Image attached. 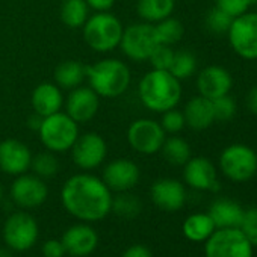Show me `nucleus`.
I'll return each mask as SVG.
<instances>
[{
	"mask_svg": "<svg viewBox=\"0 0 257 257\" xmlns=\"http://www.w3.org/2000/svg\"><path fill=\"white\" fill-rule=\"evenodd\" d=\"M65 210L85 222H97L112 210V194L106 183L91 174H76L70 177L61 191Z\"/></svg>",
	"mask_w": 257,
	"mask_h": 257,
	"instance_id": "nucleus-1",
	"label": "nucleus"
},
{
	"mask_svg": "<svg viewBox=\"0 0 257 257\" xmlns=\"http://www.w3.org/2000/svg\"><path fill=\"white\" fill-rule=\"evenodd\" d=\"M182 97L180 80L167 70H153L140 82V98L153 112L174 109Z\"/></svg>",
	"mask_w": 257,
	"mask_h": 257,
	"instance_id": "nucleus-2",
	"label": "nucleus"
},
{
	"mask_svg": "<svg viewBox=\"0 0 257 257\" xmlns=\"http://www.w3.org/2000/svg\"><path fill=\"white\" fill-rule=\"evenodd\" d=\"M91 88L101 97H118L131 85V70L118 59H104L85 67Z\"/></svg>",
	"mask_w": 257,
	"mask_h": 257,
	"instance_id": "nucleus-3",
	"label": "nucleus"
},
{
	"mask_svg": "<svg viewBox=\"0 0 257 257\" xmlns=\"http://www.w3.org/2000/svg\"><path fill=\"white\" fill-rule=\"evenodd\" d=\"M40 137L47 150L67 152L73 147L79 137V127L68 113L56 112L43 118Z\"/></svg>",
	"mask_w": 257,
	"mask_h": 257,
	"instance_id": "nucleus-4",
	"label": "nucleus"
},
{
	"mask_svg": "<svg viewBox=\"0 0 257 257\" xmlns=\"http://www.w3.org/2000/svg\"><path fill=\"white\" fill-rule=\"evenodd\" d=\"M83 37L91 49L97 52H109L119 46L122 26L119 20L107 11L98 13L83 25Z\"/></svg>",
	"mask_w": 257,
	"mask_h": 257,
	"instance_id": "nucleus-5",
	"label": "nucleus"
},
{
	"mask_svg": "<svg viewBox=\"0 0 257 257\" xmlns=\"http://www.w3.org/2000/svg\"><path fill=\"white\" fill-rule=\"evenodd\" d=\"M222 174L237 183L246 182L257 173V155L245 144H233L222 150L219 156Z\"/></svg>",
	"mask_w": 257,
	"mask_h": 257,
	"instance_id": "nucleus-6",
	"label": "nucleus"
},
{
	"mask_svg": "<svg viewBox=\"0 0 257 257\" xmlns=\"http://www.w3.org/2000/svg\"><path fill=\"white\" fill-rule=\"evenodd\" d=\"M206 257H252V245L243 233L233 228H216L206 240Z\"/></svg>",
	"mask_w": 257,
	"mask_h": 257,
	"instance_id": "nucleus-7",
	"label": "nucleus"
},
{
	"mask_svg": "<svg viewBox=\"0 0 257 257\" xmlns=\"http://www.w3.org/2000/svg\"><path fill=\"white\" fill-rule=\"evenodd\" d=\"M40 234L37 219L26 212H16L8 216L4 224V239L10 249L23 252L31 249Z\"/></svg>",
	"mask_w": 257,
	"mask_h": 257,
	"instance_id": "nucleus-8",
	"label": "nucleus"
},
{
	"mask_svg": "<svg viewBox=\"0 0 257 257\" xmlns=\"http://www.w3.org/2000/svg\"><path fill=\"white\" fill-rule=\"evenodd\" d=\"M119 46L127 58L134 61H147L159 46L156 28L150 23L132 25L122 31Z\"/></svg>",
	"mask_w": 257,
	"mask_h": 257,
	"instance_id": "nucleus-9",
	"label": "nucleus"
},
{
	"mask_svg": "<svg viewBox=\"0 0 257 257\" xmlns=\"http://www.w3.org/2000/svg\"><path fill=\"white\" fill-rule=\"evenodd\" d=\"M231 49L242 59H257V14L245 13L234 17L227 32Z\"/></svg>",
	"mask_w": 257,
	"mask_h": 257,
	"instance_id": "nucleus-10",
	"label": "nucleus"
},
{
	"mask_svg": "<svg viewBox=\"0 0 257 257\" xmlns=\"http://www.w3.org/2000/svg\"><path fill=\"white\" fill-rule=\"evenodd\" d=\"M127 141L138 153L155 155L162 149V144L165 141V131L162 128L161 122L155 119H137L128 127Z\"/></svg>",
	"mask_w": 257,
	"mask_h": 257,
	"instance_id": "nucleus-11",
	"label": "nucleus"
},
{
	"mask_svg": "<svg viewBox=\"0 0 257 257\" xmlns=\"http://www.w3.org/2000/svg\"><path fill=\"white\" fill-rule=\"evenodd\" d=\"M49 195V188L38 176L20 174L11 185L13 201L23 209H35L44 204Z\"/></svg>",
	"mask_w": 257,
	"mask_h": 257,
	"instance_id": "nucleus-12",
	"label": "nucleus"
},
{
	"mask_svg": "<svg viewBox=\"0 0 257 257\" xmlns=\"http://www.w3.org/2000/svg\"><path fill=\"white\" fill-rule=\"evenodd\" d=\"M106 155L107 147L104 140L94 132L77 137L71 147V158L74 164L82 170L97 168L106 159Z\"/></svg>",
	"mask_w": 257,
	"mask_h": 257,
	"instance_id": "nucleus-13",
	"label": "nucleus"
},
{
	"mask_svg": "<svg viewBox=\"0 0 257 257\" xmlns=\"http://www.w3.org/2000/svg\"><path fill=\"white\" fill-rule=\"evenodd\" d=\"M110 191L127 192L138 185L140 168L135 162L127 159H116L106 165L101 179Z\"/></svg>",
	"mask_w": 257,
	"mask_h": 257,
	"instance_id": "nucleus-14",
	"label": "nucleus"
},
{
	"mask_svg": "<svg viewBox=\"0 0 257 257\" xmlns=\"http://www.w3.org/2000/svg\"><path fill=\"white\" fill-rule=\"evenodd\" d=\"M61 240L67 254L73 257H86L97 249L98 233L86 222L74 224L65 230Z\"/></svg>",
	"mask_w": 257,
	"mask_h": 257,
	"instance_id": "nucleus-15",
	"label": "nucleus"
},
{
	"mask_svg": "<svg viewBox=\"0 0 257 257\" xmlns=\"http://www.w3.org/2000/svg\"><path fill=\"white\" fill-rule=\"evenodd\" d=\"M32 155L26 144L17 140L0 143V170L11 176L25 174L31 168Z\"/></svg>",
	"mask_w": 257,
	"mask_h": 257,
	"instance_id": "nucleus-16",
	"label": "nucleus"
},
{
	"mask_svg": "<svg viewBox=\"0 0 257 257\" xmlns=\"http://www.w3.org/2000/svg\"><path fill=\"white\" fill-rule=\"evenodd\" d=\"M185 182L198 191H218L219 182L216 168L207 158H191L185 164Z\"/></svg>",
	"mask_w": 257,
	"mask_h": 257,
	"instance_id": "nucleus-17",
	"label": "nucleus"
},
{
	"mask_svg": "<svg viewBox=\"0 0 257 257\" xmlns=\"http://www.w3.org/2000/svg\"><path fill=\"white\" fill-rule=\"evenodd\" d=\"M233 79L230 73L218 65H210L206 67L204 70L200 71L197 77V86L200 91V95L215 100L222 95H227L231 89Z\"/></svg>",
	"mask_w": 257,
	"mask_h": 257,
	"instance_id": "nucleus-18",
	"label": "nucleus"
},
{
	"mask_svg": "<svg viewBox=\"0 0 257 257\" xmlns=\"http://www.w3.org/2000/svg\"><path fill=\"white\" fill-rule=\"evenodd\" d=\"M98 94L92 88L77 86L67 98V113L76 122H86L92 119L98 110Z\"/></svg>",
	"mask_w": 257,
	"mask_h": 257,
	"instance_id": "nucleus-19",
	"label": "nucleus"
},
{
	"mask_svg": "<svg viewBox=\"0 0 257 257\" xmlns=\"http://www.w3.org/2000/svg\"><path fill=\"white\" fill-rule=\"evenodd\" d=\"M152 200L155 206L165 212L180 210L186 201L185 186L174 179H161L152 186Z\"/></svg>",
	"mask_w": 257,
	"mask_h": 257,
	"instance_id": "nucleus-20",
	"label": "nucleus"
},
{
	"mask_svg": "<svg viewBox=\"0 0 257 257\" xmlns=\"http://www.w3.org/2000/svg\"><path fill=\"white\" fill-rule=\"evenodd\" d=\"M183 116H185V122L191 128H194V131H204V128L210 127L215 121L212 100L203 95L191 98L185 106Z\"/></svg>",
	"mask_w": 257,
	"mask_h": 257,
	"instance_id": "nucleus-21",
	"label": "nucleus"
},
{
	"mask_svg": "<svg viewBox=\"0 0 257 257\" xmlns=\"http://www.w3.org/2000/svg\"><path fill=\"white\" fill-rule=\"evenodd\" d=\"M207 213L216 228H239L243 216V209L233 200L218 198L210 204Z\"/></svg>",
	"mask_w": 257,
	"mask_h": 257,
	"instance_id": "nucleus-22",
	"label": "nucleus"
},
{
	"mask_svg": "<svg viewBox=\"0 0 257 257\" xmlns=\"http://www.w3.org/2000/svg\"><path fill=\"white\" fill-rule=\"evenodd\" d=\"M32 106L35 113L43 118L59 112L62 107V92L59 86L49 82L38 85L32 94Z\"/></svg>",
	"mask_w": 257,
	"mask_h": 257,
	"instance_id": "nucleus-23",
	"label": "nucleus"
},
{
	"mask_svg": "<svg viewBox=\"0 0 257 257\" xmlns=\"http://www.w3.org/2000/svg\"><path fill=\"white\" fill-rule=\"evenodd\" d=\"M215 230L209 213H192L183 222V234L192 242H206Z\"/></svg>",
	"mask_w": 257,
	"mask_h": 257,
	"instance_id": "nucleus-24",
	"label": "nucleus"
},
{
	"mask_svg": "<svg viewBox=\"0 0 257 257\" xmlns=\"http://www.w3.org/2000/svg\"><path fill=\"white\" fill-rule=\"evenodd\" d=\"M85 77H86L85 65L80 64L79 61H65L59 64L55 70V80L58 86L64 89L77 88Z\"/></svg>",
	"mask_w": 257,
	"mask_h": 257,
	"instance_id": "nucleus-25",
	"label": "nucleus"
},
{
	"mask_svg": "<svg viewBox=\"0 0 257 257\" xmlns=\"http://www.w3.org/2000/svg\"><path fill=\"white\" fill-rule=\"evenodd\" d=\"M176 0H138V14L149 23L161 22L174 11Z\"/></svg>",
	"mask_w": 257,
	"mask_h": 257,
	"instance_id": "nucleus-26",
	"label": "nucleus"
},
{
	"mask_svg": "<svg viewBox=\"0 0 257 257\" xmlns=\"http://www.w3.org/2000/svg\"><path fill=\"white\" fill-rule=\"evenodd\" d=\"M89 7L85 0H64L61 8V19L68 28H80L86 23Z\"/></svg>",
	"mask_w": 257,
	"mask_h": 257,
	"instance_id": "nucleus-27",
	"label": "nucleus"
},
{
	"mask_svg": "<svg viewBox=\"0 0 257 257\" xmlns=\"http://www.w3.org/2000/svg\"><path fill=\"white\" fill-rule=\"evenodd\" d=\"M161 150L164 153V158L173 165H185L191 159L189 144L179 137H171L168 140L165 138Z\"/></svg>",
	"mask_w": 257,
	"mask_h": 257,
	"instance_id": "nucleus-28",
	"label": "nucleus"
},
{
	"mask_svg": "<svg viewBox=\"0 0 257 257\" xmlns=\"http://www.w3.org/2000/svg\"><path fill=\"white\" fill-rule=\"evenodd\" d=\"M155 28H156L159 44H165V46H173L179 43L185 32L183 25L177 19H173V17H167L158 22V26Z\"/></svg>",
	"mask_w": 257,
	"mask_h": 257,
	"instance_id": "nucleus-29",
	"label": "nucleus"
},
{
	"mask_svg": "<svg viewBox=\"0 0 257 257\" xmlns=\"http://www.w3.org/2000/svg\"><path fill=\"white\" fill-rule=\"evenodd\" d=\"M195 70H197V59L191 52L188 50L174 52V58L168 70L174 77H177L179 80L188 79L195 73Z\"/></svg>",
	"mask_w": 257,
	"mask_h": 257,
	"instance_id": "nucleus-30",
	"label": "nucleus"
},
{
	"mask_svg": "<svg viewBox=\"0 0 257 257\" xmlns=\"http://www.w3.org/2000/svg\"><path fill=\"white\" fill-rule=\"evenodd\" d=\"M112 210L121 218H135L141 212V201L132 194H119L112 200Z\"/></svg>",
	"mask_w": 257,
	"mask_h": 257,
	"instance_id": "nucleus-31",
	"label": "nucleus"
},
{
	"mask_svg": "<svg viewBox=\"0 0 257 257\" xmlns=\"http://www.w3.org/2000/svg\"><path fill=\"white\" fill-rule=\"evenodd\" d=\"M31 168L34 170V173L38 177L47 179V177H53L58 173L59 162L52 152L50 153H40L35 158H32Z\"/></svg>",
	"mask_w": 257,
	"mask_h": 257,
	"instance_id": "nucleus-32",
	"label": "nucleus"
},
{
	"mask_svg": "<svg viewBox=\"0 0 257 257\" xmlns=\"http://www.w3.org/2000/svg\"><path fill=\"white\" fill-rule=\"evenodd\" d=\"M233 22V17H230L228 14H225L224 11H221L219 8H212L207 16H206V26L210 32L216 34V35H222L227 34L230 29V25Z\"/></svg>",
	"mask_w": 257,
	"mask_h": 257,
	"instance_id": "nucleus-33",
	"label": "nucleus"
},
{
	"mask_svg": "<svg viewBox=\"0 0 257 257\" xmlns=\"http://www.w3.org/2000/svg\"><path fill=\"white\" fill-rule=\"evenodd\" d=\"M215 121H230L236 113V101L227 94L212 100Z\"/></svg>",
	"mask_w": 257,
	"mask_h": 257,
	"instance_id": "nucleus-34",
	"label": "nucleus"
},
{
	"mask_svg": "<svg viewBox=\"0 0 257 257\" xmlns=\"http://www.w3.org/2000/svg\"><path fill=\"white\" fill-rule=\"evenodd\" d=\"M239 230L243 233V236L249 240V243L252 246L257 245V207L243 210V216H242Z\"/></svg>",
	"mask_w": 257,
	"mask_h": 257,
	"instance_id": "nucleus-35",
	"label": "nucleus"
},
{
	"mask_svg": "<svg viewBox=\"0 0 257 257\" xmlns=\"http://www.w3.org/2000/svg\"><path fill=\"white\" fill-rule=\"evenodd\" d=\"M174 58V50L171 49V46H165V44H159L153 53L150 55V62L153 65V70H170L171 62Z\"/></svg>",
	"mask_w": 257,
	"mask_h": 257,
	"instance_id": "nucleus-36",
	"label": "nucleus"
},
{
	"mask_svg": "<svg viewBox=\"0 0 257 257\" xmlns=\"http://www.w3.org/2000/svg\"><path fill=\"white\" fill-rule=\"evenodd\" d=\"M216 8L228 14L230 17H239L245 13H248L249 7L254 5L257 0H215Z\"/></svg>",
	"mask_w": 257,
	"mask_h": 257,
	"instance_id": "nucleus-37",
	"label": "nucleus"
},
{
	"mask_svg": "<svg viewBox=\"0 0 257 257\" xmlns=\"http://www.w3.org/2000/svg\"><path fill=\"white\" fill-rule=\"evenodd\" d=\"M185 116H183V112L180 110H176V109H170L167 112H164V116H162V128L168 134H177L180 132L182 128L185 127Z\"/></svg>",
	"mask_w": 257,
	"mask_h": 257,
	"instance_id": "nucleus-38",
	"label": "nucleus"
},
{
	"mask_svg": "<svg viewBox=\"0 0 257 257\" xmlns=\"http://www.w3.org/2000/svg\"><path fill=\"white\" fill-rule=\"evenodd\" d=\"M41 251H43L44 257H64L67 254L62 240H58V239L46 240L43 248H41Z\"/></svg>",
	"mask_w": 257,
	"mask_h": 257,
	"instance_id": "nucleus-39",
	"label": "nucleus"
},
{
	"mask_svg": "<svg viewBox=\"0 0 257 257\" xmlns=\"http://www.w3.org/2000/svg\"><path fill=\"white\" fill-rule=\"evenodd\" d=\"M121 257H153L152 251L149 249V246L143 245V243H135L128 246Z\"/></svg>",
	"mask_w": 257,
	"mask_h": 257,
	"instance_id": "nucleus-40",
	"label": "nucleus"
},
{
	"mask_svg": "<svg viewBox=\"0 0 257 257\" xmlns=\"http://www.w3.org/2000/svg\"><path fill=\"white\" fill-rule=\"evenodd\" d=\"M89 8L95 10L97 13H104L113 7L115 0H85Z\"/></svg>",
	"mask_w": 257,
	"mask_h": 257,
	"instance_id": "nucleus-41",
	"label": "nucleus"
},
{
	"mask_svg": "<svg viewBox=\"0 0 257 257\" xmlns=\"http://www.w3.org/2000/svg\"><path fill=\"white\" fill-rule=\"evenodd\" d=\"M246 107L251 113L257 115V86L251 88L246 94Z\"/></svg>",
	"mask_w": 257,
	"mask_h": 257,
	"instance_id": "nucleus-42",
	"label": "nucleus"
},
{
	"mask_svg": "<svg viewBox=\"0 0 257 257\" xmlns=\"http://www.w3.org/2000/svg\"><path fill=\"white\" fill-rule=\"evenodd\" d=\"M31 122H29V125L32 127V128H35V131H40V127H41V122H43V116L41 115H38V113H35L34 116H31V119H29Z\"/></svg>",
	"mask_w": 257,
	"mask_h": 257,
	"instance_id": "nucleus-43",
	"label": "nucleus"
},
{
	"mask_svg": "<svg viewBox=\"0 0 257 257\" xmlns=\"http://www.w3.org/2000/svg\"><path fill=\"white\" fill-rule=\"evenodd\" d=\"M0 257H11V252L5 248H0Z\"/></svg>",
	"mask_w": 257,
	"mask_h": 257,
	"instance_id": "nucleus-44",
	"label": "nucleus"
},
{
	"mask_svg": "<svg viewBox=\"0 0 257 257\" xmlns=\"http://www.w3.org/2000/svg\"><path fill=\"white\" fill-rule=\"evenodd\" d=\"M2 200H4V188L0 186V201H2Z\"/></svg>",
	"mask_w": 257,
	"mask_h": 257,
	"instance_id": "nucleus-45",
	"label": "nucleus"
}]
</instances>
